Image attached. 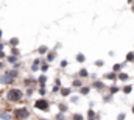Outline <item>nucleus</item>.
Listing matches in <instances>:
<instances>
[{
    "label": "nucleus",
    "mask_w": 134,
    "mask_h": 120,
    "mask_svg": "<svg viewBox=\"0 0 134 120\" xmlns=\"http://www.w3.org/2000/svg\"><path fill=\"white\" fill-rule=\"evenodd\" d=\"M22 98H24V92L19 88H11L6 92V100L9 103H19V101H22Z\"/></svg>",
    "instance_id": "1"
},
{
    "label": "nucleus",
    "mask_w": 134,
    "mask_h": 120,
    "mask_svg": "<svg viewBox=\"0 0 134 120\" xmlns=\"http://www.w3.org/2000/svg\"><path fill=\"white\" fill-rule=\"evenodd\" d=\"M33 106L34 109H37V111H42V112H48L50 111V101L45 98V97H41V98H36L33 101Z\"/></svg>",
    "instance_id": "2"
},
{
    "label": "nucleus",
    "mask_w": 134,
    "mask_h": 120,
    "mask_svg": "<svg viewBox=\"0 0 134 120\" xmlns=\"http://www.w3.org/2000/svg\"><path fill=\"white\" fill-rule=\"evenodd\" d=\"M13 116L17 120H27L30 119V109L27 106H20V108H16L13 111Z\"/></svg>",
    "instance_id": "3"
},
{
    "label": "nucleus",
    "mask_w": 134,
    "mask_h": 120,
    "mask_svg": "<svg viewBox=\"0 0 134 120\" xmlns=\"http://www.w3.org/2000/svg\"><path fill=\"white\" fill-rule=\"evenodd\" d=\"M91 88H92V89H95V90H98V92L108 90V88H106V84H104V81H103V80H94Z\"/></svg>",
    "instance_id": "4"
},
{
    "label": "nucleus",
    "mask_w": 134,
    "mask_h": 120,
    "mask_svg": "<svg viewBox=\"0 0 134 120\" xmlns=\"http://www.w3.org/2000/svg\"><path fill=\"white\" fill-rule=\"evenodd\" d=\"M13 83H14V78H11L6 72L0 75V84H2V86H11Z\"/></svg>",
    "instance_id": "5"
},
{
    "label": "nucleus",
    "mask_w": 134,
    "mask_h": 120,
    "mask_svg": "<svg viewBox=\"0 0 134 120\" xmlns=\"http://www.w3.org/2000/svg\"><path fill=\"white\" fill-rule=\"evenodd\" d=\"M86 120H100V114L95 112L92 108H89L87 112H86Z\"/></svg>",
    "instance_id": "6"
},
{
    "label": "nucleus",
    "mask_w": 134,
    "mask_h": 120,
    "mask_svg": "<svg viewBox=\"0 0 134 120\" xmlns=\"http://www.w3.org/2000/svg\"><path fill=\"white\" fill-rule=\"evenodd\" d=\"M103 80H106V81H117V73L115 72H106L104 75H103Z\"/></svg>",
    "instance_id": "7"
},
{
    "label": "nucleus",
    "mask_w": 134,
    "mask_h": 120,
    "mask_svg": "<svg viewBox=\"0 0 134 120\" xmlns=\"http://www.w3.org/2000/svg\"><path fill=\"white\" fill-rule=\"evenodd\" d=\"M56 56H58L56 50H48V53L45 55V61L47 62H53V61L56 59Z\"/></svg>",
    "instance_id": "8"
},
{
    "label": "nucleus",
    "mask_w": 134,
    "mask_h": 120,
    "mask_svg": "<svg viewBox=\"0 0 134 120\" xmlns=\"http://www.w3.org/2000/svg\"><path fill=\"white\" fill-rule=\"evenodd\" d=\"M5 72H6L11 78H14V80H16V78H19V75H20V73H19V69H14V67L8 69V70H5Z\"/></svg>",
    "instance_id": "9"
},
{
    "label": "nucleus",
    "mask_w": 134,
    "mask_h": 120,
    "mask_svg": "<svg viewBox=\"0 0 134 120\" xmlns=\"http://www.w3.org/2000/svg\"><path fill=\"white\" fill-rule=\"evenodd\" d=\"M117 80H119V81H122V83H126V81L130 80V75H128L126 72H123V70H122V72H119V73H117Z\"/></svg>",
    "instance_id": "10"
},
{
    "label": "nucleus",
    "mask_w": 134,
    "mask_h": 120,
    "mask_svg": "<svg viewBox=\"0 0 134 120\" xmlns=\"http://www.w3.org/2000/svg\"><path fill=\"white\" fill-rule=\"evenodd\" d=\"M19 59H20V56H16V55H8V56H6V62H8V64H11V66L17 64Z\"/></svg>",
    "instance_id": "11"
},
{
    "label": "nucleus",
    "mask_w": 134,
    "mask_h": 120,
    "mask_svg": "<svg viewBox=\"0 0 134 120\" xmlns=\"http://www.w3.org/2000/svg\"><path fill=\"white\" fill-rule=\"evenodd\" d=\"M41 62H42V59H39V58H36V59L31 62V72H37L39 69H41Z\"/></svg>",
    "instance_id": "12"
},
{
    "label": "nucleus",
    "mask_w": 134,
    "mask_h": 120,
    "mask_svg": "<svg viewBox=\"0 0 134 120\" xmlns=\"http://www.w3.org/2000/svg\"><path fill=\"white\" fill-rule=\"evenodd\" d=\"M91 89H92L91 86H84V84H83V86L78 89V94L83 95V97H84V95H89V94H91Z\"/></svg>",
    "instance_id": "13"
},
{
    "label": "nucleus",
    "mask_w": 134,
    "mask_h": 120,
    "mask_svg": "<svg viewBox=\"0 0 134 120\" xmlns=\"http://www.w3.org/2000/svg\"><path fill=\"white\" fill-rule=\"evenodd\" d=\"M78 77H80V78H89L91 73H89V70H87L86 67H81V69L78 70Z\"/></svg>",
    "instance_id": "14"
},
{
    "label": "nucleus",
    "mask_w": 134,
    "mask_h": 120,
    "mask_svg": "<svg viewBox=\"0 0 134 120\" xmlns=\"http://www.w3.org/2000/svg\"><path fill=\"white\" fill-rule=\"evenodd\" d=\"M125 64H126V62H123V64H122V62H115V64L112 66V72H115V73L122 72V70H123V67H125Z\"/></svg>",
    "instance_id": "15"
},
{
    "label": "nucleus",
    "mask_w": 134,
    "mask_h": 120,
    "mask_svg": "<svg viewBox=\"0 0 134 120\" xmlns=\"http://www.w3.org/2000/svg\"><path fill=\"white\" fill-rule=\"evenodd\" d=\"M47 81H48V78H47V75H45V73H42L41 77H37V86H45V84H47Z\"/></svg>",
    "instance_id": "16"
},
{
    "label": "nucleus",
    "mask_w": 134,
    "mask_h": 120,
    "mask_svg": "<svg viewBox=\"0 0 134 120\" xmlns=\"http://www.w3.org/2000/svg\"><path fill=\"white\" fill-rule=\"evenodd\" d=\"M83 86V78H75V80H72V88H76V89H80Z\"/></svg>",
    "instance_id": "17"
},
{
    "label": "nucleus",
    "mask_w": 134,
    "mask_h": 120,
    "mask_svg": "<svg viewBox=\"0 0 134 120\" xmlns=\"http://www.w3.org/2000/svg\"><path fill=\"white\" fill-rule=\"evenodd\" d=\"M48 69H50V62H47L45 59H42V62H41V69H39V70H41L42 73H47Z\"/></svg>",
    "instance_id": "18"
},
{
    "label": "nucleus",
    "mask_w": 134,
    "mask_h": 120,
    "mask_svg": "<svg viewBox=\"0 0 134 120\" xmlns=\"http://www.w3.org/2000/svg\"><path fill=\"white\" fill-rule=\"evenodd\" d=\"M108 92H109V94H112V95H115V94L122 92V89H120L117 84H112V86H109V88H108Z\"/></svg>",
    "instance_id": "19"
},
{
    "label": "nucleus",
    "mask_w": 134,
    "mask_h": 120,
    "mask_svg": "<svg viewBox=\"0 0 134 120\" xmlns=\"http://www.w3.org/2000/svg\"><path fill=\"white\" fill-rule=\"evenodd\" d=\"M72 92H73L72 88H61V92H59V94H61V97H70Z\"/></svg>",
    "instance_id": "20"
},
{
    "label": "nucleus",
    "mask_w": 134,
    "mask_h": 120,
    "mask_svg": "<svg viewBox=\"0 0 134 120\" xmlns=\"http://www.w3.org/2000/svg\"><path fill=\"white\" fill-rule=\"evenodd\" d=\"M37 53H39L41 56L47 55V53H48V47H47V45H39V47H37Z\"/></svg>",
    "instance_id": "21"
},
{
    "label": "nucleus",
    "mask_w": 134,
    "mask_h": 120,
    "mask_svg": "<svg viewBox=\"0 0 134 120\" xmlns=\"http://www.w3.org/2000/svg\"><path fill=\"white\" fill-rule=\"evenodd\" d=\"M19 44H20L19 37H11V39L8 41V45H9V47H17Z\"/></svg>",
    "instance_id": "22"
},
{
    "label": "nucleus",
    "mask_w": 134,
    "mask_h": 120,
    "mask_svg": "<svg viewBox=\"0 0 134 120\" xmlns=\"http://www.w3.org/2000/svg\"><path fill=\"white\" fill-rule=\"evenodd\" d=\"M122 92H123L125 95H130V94L133 92V84H125V86L122 88Z\"/></svg>",
    "instance_id": "23"
},
{
    "label": "nucleus",
    "mask_w": 134,
    "mask_h": 120,
    "mask_svg": "<svg viewBox=\"0 0 134 120\" xmlns=\"http://www.w3.org/2000/svg\"><path fill=\"white\" fill-rule=\"evenodd\" d=\"M75 59H76L78 64H83V62H86V55H84V53H78Z\"/></svg>",
    "instance_id": "24"
},
{
    "label": "nucleus",
    "mask_w": 134,
    "mask_h": 120,
    "mask_svg": "<svg viewBox=\"0 0 134 120\" xmlns=\"http://www.w3.org/2000/svg\"><path fill=\"white\" fill-rule=\"evenodd\" d=\"M125 62H134V52H128L126 56H125Z\"/></svg>",
    "instance_id": "25"
},
{
    "label": "nucleus",
    "mask_w": 134,
    "mask_h": 120,
    "mask_svg": "<svg viewBox=\"0 0 134 120\" xmlns=\"http://www.w3.org/2000/svg\"><path fill=\"white\" fill-rule=\"evenodd\" d=\"M112 98H114V95H112V94H109V92L103 95V101H104V103H111V101H112Z\"/></svg>",
    "instance_id": "26"
},
{
    "label": "nucleus",
    "mask_w": 134,
    "mask_h": 120,
    "mask_svg": "<svg viewBox=\"0 0 134 120\" xmlns=\"http://www.w3.org/2000/svg\"><path fill=\"white\" fill-rule=\"evenodd\" d=\"M36 92H37L41 97H45V95H47V88H45V86H39Z\"/></svg>",
    "instance_id": "27"
},
{
    "label": "nucleus",
    "mask_w": 134,
    "mask_h": 120,
    "mask_svg": "<svg viewBox=\"0 0 134 120\" xmlns=\"http://www.w3.org/2000/svg\"><path fill=\"white\" fill-rule=\"evenodd\" d=\"M0 119L2 120H11L13 119V116H11L9 112H0Z\"/></svg>",
    "instance_id": "28"
},
{
    "label": "nucleus",
    "mask_w": 134,
    "mask_h": 120,
    "mask_svg": "<svg viewBox=\"0 0 134 120\" xmlns=\"http://www.w3.org/2000/svg\"><path fill=\"white\" fill-rule=\"evenodd\" d=\"M58 108H59V111H61V112H64V114L69 111V106L64 105V103H58Z\"/></svg>",
    "instance_id": "29"
},
{
    "label": "nucleus",
    "mask_w": 134,
    "mask_h": 120,
    "mask_svg": "<svg viewBox=\"0 0 134 120\" xmlns=\"http://www.w3.org/2000/svg\"><path fill=\"white\" fill-rule=\"evenodd\" d=\"M72 120H84V116L80 112H75V114H72Z\"/></svg>",
    "instance_id": "30"
},
{
    "label": "nucleus",
    "mask_w": 134,
    "mask_h": 120,
    "mask_svg": "<svg viewBox=\"0 0 134 120\" xmlns=\"http://www.w3.org/2000/svg\"><path fill=\"white\" fill-rule=\"evenodd\" d=\"M34 90H36V86H34V88H27V92H25V95H27V97H31V95L34 94Z\"/></svg>",
    "instance_id": "31"
},
{
    "label": "nucleus",
    "mask_w": 134,
    "mask_h": 120,
    "mask_svg": "<svg viewBox=\"0 0 134 120\" xmlns=\"http://www.w3.org/2000/svg\"><path fill=\"white\" fill-rule=\"evenodd\" d=\"M9 55H16V56H20V52H19V48L17 47H11V53Z\"/></svg>",
    "instance_id": "32"
},
{
    "label": "nucleus",
    "mask_w": 134,
    "mask_h": 120,
    "mask_svg": "<svg viewBox=\"0 0 134 120\" xmlns=\"http://www.w3.org/2000/svg\"><path fill=\"white\" fill-rule=\"evenodd\" d=\"M61 88H63V86H61ZM61 88H59V86H56V84H55V86H53V88H52V94H59V92H61Z\"/></svg>",
    "instance_id": "33"
},
{
    "label": "nucleus",
    "mask_w": 134,
    "mask_h": 120,
    "mask_svg": "<svg viewBox=\"0 0 134 120\" xmlns=\"http://www.w3.org/2000/svg\"><path fill=\"white\" fill-rule=\"evenodd\" d=\"M94 66H95V67H103V66H104V61L103 59H97L95 62H94Z\"/></svg>",
    "instance_id": "34"
},
{
    "label": "nucleus",
    "mask_w": 134,
    "mask_h": 120,
    "mask_svg": "<svg viewBox=\"0 0 134 120\" xmlns=\"http://www.w3.org/2000/svg\"><path fill=\"white\" fill-rule=\"evenodd\" d=\"M64 119H66V116H64V112H61V111H59V112L56 114V120H64Z\"/></svg>",
    "instance_id": "35"
},
{
    "label": "nucleus",
    "mask_w": 134,
    "mask_h": 120,
    "mask_svg": "<svg viewBox=\"0 0 134 120\" xmlns=\"http://www.w3.org/2000/svg\"><path fill=\"white\" fill-rule=\"evenodd\" d=\"M59 66H61V69H66L67 66H69V62H67V59H63L61 62H59Z\"/></svg>",
    "instance_id": "36"
},
{
    "label": "nucleus",
    "mask_w": 134,
    "mask_h": 120,
    "mask_svg": "<svg viewBox=\"0 0 134 120\" xmlns=\"http://www.w3.org/2000/svg\"><path fill=\"white\" fill-rule=\"evenodd\" d=\"M125 119H126V114H125V112H122V114L117 116V120H125Z\"/></svg>",
    "instance_id": "37"
},
{
    "label": "nucleus",
    "mask_w": 134,
    "mask_h": 120,
    "mask_svg": "<svg viewBox=\"0 0 134 120\" xmlns=\"http://www.w3.org/2000/svg\"><path fill=\"white\" fill-rule=\"evenodd\" d=\"M78 100H80V97H73V95H70V101H72V103H78Z\"/></svg>",
    "instance_id": "38"
},
{
    "label": "nucleus",
    "mask_w": 134,
    "mask_h": 120,
    "mask_svg": "<svg viewBox=\"0 0 134 120\" xmlns=\"http://www.w3.org/2000/svg\"><path fill=\"white\" fill-rule=\"evenodd\" d=\"M6 53H5V50H0V59H6Z\"/></svg>",
    "instance_id": "39"
},
{
    "label": "nucleus",
    "mask_w": 134,
    "mask_h": 120,
    "mask_svg": "<svg viewBox=\"0 0 134 120\" xmlns=\"http://www.w3.org/2000/svg\"><path fill=\"white\" fill-rule=\"evenodd\" d=\"M55 84H56V86H61V80H59V78H56V80H55Z\"/></svg>",
    "instance_id": "40"
},
{
    "label": "nucleus",
    "mask_w": 134,
    "mask_h": 120,
    "mask_svg": "<svg viewBox=\"0 0 134 120\" xmlns=\"http://www.w3.org/2000/svg\"><path fill=\"white\" fill-rule=\"evenodd\" d=\"M5 69V62L3 61H0V70H3Z\"/></svg>",
    "instance_id": "41"
},
{
    "label": "nucleus",
    "mask_w": 134,
    "mask_h": 120,
    "mask_svg": "<svg viewBox=\"0 0 134 120\" xmlns=\"http://www.w3.org/2000/svg\"><path fill=\"white\" fill-rule=\"evenodd\" d=\"M3 48H5V42H2V41H0V50H3Z\"/></svg>",
    "instance_id": "42"
},
{
    "label": "nucleus",
    "mask_w": 134,
    "mask_h": 120,
    "mask_svg": "<svg viewBox=\"0 0 134 120\" xmlns=\"http://www.w3.org/2000/svg\"><path fill=\"white\" fill-rule=\"evenodd\" d=\"M131 13H133V14H134V3H133V5H131Z\"/></svg>",
    "instance_id": "43"
},
{
    "label": "nucleus",
    "mask_w": 134,
    "mask_h": 120,
    "mask_svg": "<svg viewBox=\"0 0 134 120\" xmlns=\"http://www.w3.org/2000/svg\"><path fill=\"white\" fill-rule=\"evenodd\" d=\"M2 36H3V31H2V28H0V41H2Z\"/></svg>",
    "instance_id": "44"
},
{
    "label": "nucleus",
    "mask_w": 134,
    "mask_h": 120,
    "mask_svg": "<svg viewBox=\"0 0 134 120\" xmlns=\"http://www.w3.org/2000/svg\"><path fill=\"white\" fill-rule=\"evenodd\" d=\"M131 111H133V114H134V106H133V108H131Z\"/></svg>",
    "instance_id": "45"
},
{
    "label": "nucleus",
    "mask_w": 134,
    "mask_h": 120,
    "mask_svg": "<svg viewBox=\"0 0 134 120\" xmlns=\"http://www.w3.org/2000/svg\"><path fill=\"white\" fill-rule=\"evenodd\" d=\"M37 120H48V119H37Z\"/></svg>",
    "instance_id": "46"
},
{
    "label": "nucleus",
    "mask_w": 134,
    "mask_h": 120,
    "mask_svg": "<svg viewBox=\"0 0 134 120\" xmlns=\"http://www.w3.org/2000/svg\"><path fill=\"white\" fill-rule=\"evenodd\" d=\"M133 2H134V0H133Z\"/></svg>",
    "instance_id": "47"
},
{
    "label": "nucleus",
    "mask_w": 134,
    "mask_h": 120,
    "mask_svg": "<svg viewBox=\"0 0 134 120\" xmlns=\"http://www.w3.org/2000/svg\"><path fill=\"white\" fill-rule=\"evenodd\" d=\"M133 64H134V62H133Z\"/></svg>",
    "instance_id": "48"
}]
</instances>
